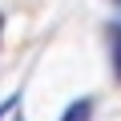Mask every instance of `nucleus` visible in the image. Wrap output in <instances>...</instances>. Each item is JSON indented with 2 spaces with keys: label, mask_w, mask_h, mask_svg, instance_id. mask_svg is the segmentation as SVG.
<instances>
[{
  "label": "nucleus",
  "mask_w": 121,
  "mask_h": 121,
  "mask_svg": "<svg viewBox=\"0 0 121 121\" xmlns=\"http://www.w3.org/2000/svg\"><path fill=\"white\" fill-rule=\"evenodd\" d=\"M89 113H93V101H89V97H81L77 105H69V109H65V117H60V121H89Z\"/></svg>",
  "instance_id": "nucleus-1"
},
{
  "label": "nucleus",
  "mask_w": 121,
  "mask_h": 121,
  "mask_svg": "<svg viewBox=\"0 0 121 121\" xmlns=\"http://www.w3.org/2000/svg\"><path fill=\"white\" fill-rule=\"evenodd\" d=\"M109 52H113V69L121 77V28H109Z\"/></svg>",
  "instance_id": "nucleus-2"
},
{
  "label": "nucleus",
  "mask_w": 121,
  "mask_h": 121,
  "mask_svg": "<svg viewBox=\"0 0 121 121\" xmlns=\"http://www.w3.org/2000/svg\"><path fill=\"white\" fill-rule=\"evenodd\" d=\"M0 24H4V16H0Z\"/></svg>",
  "instance_id": "nucleus-3"
}]
</instances>
